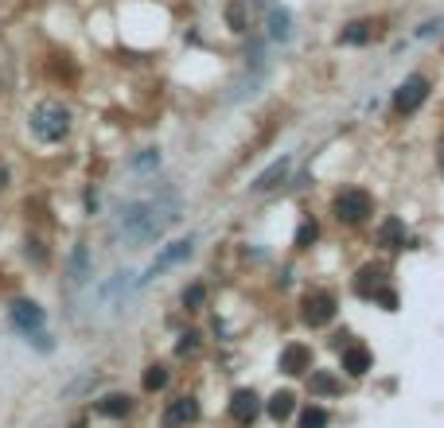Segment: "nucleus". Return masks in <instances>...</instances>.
I'll use <instances>...</instances> for the list:
<instances>
[{
  "instance_id": "4",
  "label": "nucleus",
  "mask_w": 444,
  "mask_h": 428,
  "mask_svg": "<svg viewBox=\"0 0 444 428\" xmlns=\"http://www.w3.org/2000/svg\"><path fill=\"white\" fill-rule=\"evenodd\" d=\"M425 98H429V82L421 74H410L394 90V113H398V117H410V113L421 110V101H425Z\"/></svg>"
},
{
  "instance_id": "18",
  "label": "nucleus",
  "mask_w": 444,
  "mask_h": 428,
  "mask_svg": "<svg viewBox=\"0 0 444 428\" xmlns=\"http://www.w3.org/2000/svg\"><path fill=\"white\" fill-rule=\"evenodd\" d=\"M378 242H382L386 249H402V245H405V226L398 219H390L382 226V234H378Z\"/></svg>"
},
{
  "instance_id": "1",
  "label": "nucleus",
  "mask_w": 444,
  "mask_h": 428,
  "mask_svg": "<svg viewBox=\"0 0 444 428\" xmlns=\"http://www.w3.org/2000/svg\"><path fill=\"white\" fill-rule=\"evenodd\" d=\"M179 219V195L160 191L156 199H141V202H125L118 214V230L129 245H148L164 234L168 222Z\"/></svg>"
},
{
  "instance_id": "5",
  "label": "nucleus",
  "mask_w": 444,
  "mask_h": 428,
  "mask_svg": "<svg viewBox=\"0 0 444 428\" xmlns=\"http://www.w3.org/2000/svg\"><path fill=\"white\" fill-rule=\"evenodd\" d=\"M300 319L308 328H327L336 319V296L331 292H308L300 304Z\"/></svg>"
},
{
  "instance_id": "26",
  "label": "nucleus",
  "mask_w": 444,
  "mask_h": 428,
  "mask_svg": "<svg viewBox=\"0 0 444 428\" xmlns=\"http://www.w3.org/2000/svg\"><path fill=\"white\" fill-rule=\"evenodd\" d=\"M316 234H319V230H316V222H304V226H300V234H296V245H312V242H316Z\"/></svg>"
},
{
  "instance_id": "17",
  "label": "nucleus",
  "mask_w": 444,
  "mask_h": 428,
  "mask_svg": "<svg viewBox=\"0 0 444 428\" xmlns=\"http://www.w3.org/2000/svg\"><path fill=\"white\" fill-rule=\"evenodd\" d=\"M296 428H327V409H319V405H304V409L296 413Z\"/></svg>"
},
{
  "instance_id": "29",
  "label": "nucleus",
  "mask_w": 444,
  "mask_h": 428,
  "mask_svg": "<svg viewBox=\"0 0 444 428\" xmlns=\"http://www.w3.org/2000/svg\"><path fill=\"white\" fill-rule=\"evenodd\" d=\"M440 171H444V148H440Z\"/></svg>"
},
{
  "instance_id": "11",
  "label": "nucleus",
  "mask_w": 444,
  "mask_h": 428,
  "mask_svg": "<svg viewBox=\"0 0 444 428\" xmlns=\"http://www.w3.org/2000/svg\"><path fill=\"white\" fill-rule=\"evenodd\" d=\"M258 413H261V397L253 394V389H238V394L230 397V417H234L238 424H250Z\"/></svg>"
},
{
  "instance_id": "25",
  "label": "nucleus",
  "mask_w": 444,
  "mask_h": 428,
  "mask_svg": "<svg viewBox=\"0 0 444 428\" xmlns=\"http://www.w3.org/2000/svg\"><path fill=\"white\" fill-rule=\"evenodd\" d=\"M312 389L316 394H339V382L331 374H312Z\"/></svg>"
},
{
  "instance_id": "6",
  "label": "nucleus",
  "mask_w": 444,
  "mask_h": 428,
  "mask_svg": "<svg viewBox=\"0 0 444 428\" xmlns=\"http://www.w3.org/2000/svg\"><path fill=\"white\" fill-rule=\"evenodd\" d=\"M191 249H195V238H184V242H172L168 249H164V253H160V257H156V261H152V265H148V273H144L141 280H156L160 273L176 269L179 261H187V257H191Z\"/></svg>"
},
{
  "instance_id": "12",
  "label": "nucleus",
  "mask_w": 444,
  "mask_h": 428,
  "mask_svg": "<svg viewBox=\"0 0 444 428\" xmlns=\"http://www.w3.org/2000/svg\"><path fill=\"white\" fill-rule=\"evenodd\" d=\"M265 35L273 43H288V39H293V16H288V8H281V4H273V8H269Z\"/></svg>"
},
{
  "instance_id": "28",
  "label": "nucleus",
  "mask_w": 444,
  "mask_h": 428,
  "mask_svg": "<svg viewBox=\"0 0 444 428\" xmlns=\"http://www.w3.org/2000/svg\"><path fill=\"white\" fill-rule=\"evenodd\" d=\"M8 183V168H0V187Z\"/></svg>"
},
{
  "instance_id": "9",
  "label": "nucleus",
  "mask_w": 444,
  "mask_h": 428,
  "mask_svg": "<svg viewBox=\"0 0 444 428\" xmlns=\"http://www.w3.org/2000/svg\"><path fill=\"white\" fill-rule=\"evenodd\" d=\"M308 366H312V351L304 343H293L281 351V374L296 378V374H308Z\"/></svg>"
},
{
  "instance_id": "19",
  "label": "nucleus",
  "mask_w": 444,
  "mask_h": 428,
  "mask_svg": "<svg viewBox=\"0 0 444 428\" xmlns=\"http://www.w3.org/2000/svg\"><path fill=\"white\" fill-rule=\"evenodd\" d=\"M227 24L234 27V32H246V27H250V16H246V4H242V0H230V8H227Z\"/></svg>"
},
{
  "instance_id": "3",
  "label": "nucleus",
  "mask_w": 444,
  "mask_h": 428,
  "mask_svg": "<svg viewBox=\"0 0 444 428\" xmlns=\"http://www.w3.org/2000/svg\"><path fill=\"white\" fill-rule=\"evenodd\" d=\"M331 210H336L339 222H347V226H359V222L370 219V195L359 191V187H343V191L336 195V202H331Z\"/></svg>"
},
{
  "instance_id": "27",
  "label": "nucleus",
  "mask_w": 444,
  "mask_h": 428,
  "mask_svg": "<svg viewBox=\"0 0 444 428\" xmlns=\"http://www.w3.org/2000/svg\"><path fill=\"white\" fill-rule=\"evenodd\" d=\"M133 168H137V171H141V168H156V152H148V156H137Z\"/></svg>"
},
{
  "instance_id": "8",
  "label": "nucleus",
  "mask_w": 444,
  "mask_h": 428,
  "mask_svg": "<svg viewBox=\"0 0 444 428\" xmlns=\"http://www.w3.org/2000/svg\"><path fill=\"white\" fill-rule=\"evenodd\" d=\"M195 420H199V401L195 397H179L164 413V428H191Z\"/></svg>"
},
{
  "instance_id": "2",
  "label": "nucleus",
  "mask_w": 444,
  "mask_h": 428,
  "mask_svg": "<svg viewBox=\"0 0 444 428\" xmlns=\"http://www.w3.org/2000/svg\"><path fill=\"white\" fill-rule=\"evenodd\" d=\"M32 136L35 141H43V144H59V141H67V133H70V113L63 110L59 101H39L32 110Z\"/></svg>"
},
{
  "instance_id": "13",
  "label": "nucleus",
  "mask_w": 444,
  "mask_h": 428,
  "mask_svg": "<svg viewBox=\"0 0 444 428\" xmlns=\"http://www.w3.org/2000/svg\"><path fill=\"white\" fill-rule=\"evenodd\" d=\"M288 168H293V160H288V156H281L277 164H269V168L253 179V191L261 195V191H273V187H281V179L288 176Z\"/></svg>"
},
{
  "instance_id": "10",
  "label": "nucleus",
  "mask_w": 444,
  "mask_h": 428,
  "mask_svg": "<svg viewBox=\"0 0 444 428\" xmlns=\"http://www.w3.org/2000/svg\"><path fill=\"white\" fill-rule=\"evenodd\" d=\"M370 366H374V354H370V346L351 343V346L343 351V370L351 374V378H367Z\"/></svg>"
},
{
  "instance_id": "22",
  "label": "nucleus",
  "mask_w": 444,
  "mask_h": 428,
  "mask_svg": "<svg viewBox=\"0 0 444 428\" xmlns=\"http://www.w3.org/2000/svg\"><path fill=\"white\" fill-rule=\"evenodd\" d=\"M199 346H203V339L195 335V331H187L184 339H179V346H176V354L179 358H191V354H199Z\"/></svg>"
},
{
  "instance_id": "20",
  "label": "nucleus",
  "mask_w": 444,
  "mask_h": 428,
  "mask_svg": "<svg viewBox=\"0 0 444 428\" xmlns=\"http://www.w3.org/2000/svg\"><path fill=\"white\" fill-rule=\"evenodd\" d=\"M70 273H75V280H86V273H90V249L86 245H78L75 257H70Z\"/></svg>"
},
{
  "instance_id": "14",
  "label": "nucleus",
  "mask_w": 444,
  "mask_h": 428,
  "mask_svg": "<svg viewBox=\"0 0 444 428\" xmlns=\"http://www.w3.org/2000/svg\"><path fill=\"white\" fill-rule=\"evenodd\" d=\"M94 409H98L101 417H109V420H125L129 413H133V401H129L125 394H106Z\"/></svg>"
},
{
  "instance_id": "21",
  "label": "nucleus",
  "mask_w": 444,
  "mask_h": 428,
  "mask_svg": "<svg viewBox=\"0 0 444 428\" xmlns=\"http://www.w3.org/2000/svg\"><path fill=\"white\" fill-rule=\"evenodd\" d=\"M168 386V370L164 366H152L148 374H144V389H148V394H156V389H164Z\"/></svg>"
},
{
  "instance_id": "15",
  "label": "nucleus",
  "mask_w": 444,
  "mask_h": 428,
  "mask_svg": "<svg viewBox=\"0 0 444 428\" xmlns=\"http://www.w3.org/2000/svg\"><path fill=\"white\" fill-rule=\"evenodd\" d=\"M378 288H382V269H378V265H367V269L355 277V292L359 296H374Z\"/></svg>"
},
{
  "instance_id": "7",
  "label": "nucleus",
  "mask_w": 444,
  "mask_h": 428,
  "mask_svg": "<svg viewBox=\"0 0 444 428\" xmlns=\"http://www.w3.org/2000/svg\"><path fill=\"white\" fill-rule=\"evenodd\" d=\"M8 316H12V323H16V328L24 331L27 339L39 335V331H43V319H47V316H43V308H39L35 300H12Z\"/></svg>"
},
{
  "instance_id": "16",
  "label": "nucleus",
  "mask_w": 444,
  "mask_h": 428,
  "mask_svg": "<svg viewBox=\"0 0 444 428\" xmlns=\"http://www.w3.org/2000/svg\"><path fill=\"white\" fill-rule=\"evenodd\" d=\"M293 405H296V397L288 394V389H281V394H273V397H269V417H273V420L293 417Z\"/></svg>"
},
{
  "instance_id": "23",
  "label": "nucleus",
  "mask_w": 444,
  "mask_h": 428,
  "mask_svg": "<svg viewBox=\"0 0 444 428\" xmlns=\"http://www.w3.org/2000/svg\"><path fill=\"white\" fill-rule=\"evenodd\" d=\"M203 300H207V288H203V285H191V288L184 292V308H187V311H199Z\"/></svg>"
},
{
  "instance_id": "24",
  "label": "nucleus",
  "mask_w": 444,
  "mask_h": 428,
  "mask_svg": "<svg viewBox=\"0 0 444 428\" xmlns=\"http://www.w3.org/2000/svg\"><path fill=\"white\" fill-rule=\"evenodd\" d=\"M343 43H367L370 39V24H347V32L339 35Z\"/></svg>"
}]
</instances>
